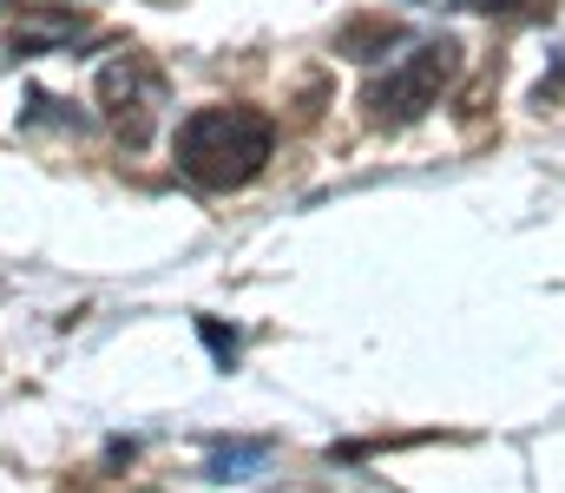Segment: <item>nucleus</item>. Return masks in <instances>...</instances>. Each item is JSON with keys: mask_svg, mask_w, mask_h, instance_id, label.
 <instances>
[{"mask_svg": "<svg viewBox=\"0 0 565 493\" xmlns=\"http://www.w3.org/2000/svg\"><path fill=\"white\" fill-rule=\"evenodd\" d=\"M99 106H106L113 132L139 152L145 139H151V126H158V106H164V79H158V66H145L139 53L113 60V66L99 73Z\"/></svg>", "mask_w": 565, "mask_h": 493, "instance_id": "3", "label": "nucleus"}, {"mask_svg": "<svg viewBox=\"0 0 565 493\" xmlns=\"http://www.w3.org/2000/svg\"><path fill=\"white\" fill-rule=\"evenodd\" d=\"M86 33H93V26H86L79 13L33 0V7L13 13V26H7V53H13V60H40V53H66V46H79Z\"/></svg>", "mask_w": 565, "mask_h": 493, "instance_id": "4", "label": "nucleus"}, {"mask_svg": "<svg viewBox=\"0 0 565 493\" xmlns=\"http://www.w3.org/2000/svg\"><path fill=\"white\" fill-rule=\"evenodd\" d=\"M454 73H460V40H422L415 53H402V60L388 66V79L369 86L362 106H369L375 126L402 132V126H415V119H427V112L440 106V93L454 86Z\"/></svg>", "mask_w": 565, "mask_h": 493, "instance_id": "2", "label": "nucleus"}, {"mask_svg": "<svg viewBox=\"0 0 565 493\" xmlns=\"http://www.w3.org/2000/svg\"><path fill=\"white\" fill-rule=\"evenodd\" d=\"M388 46H408V33H402V26H395L388 13H369V20H349V26L335 33V53H342V60H362V66H369V60H382Z\"/></svg>", "mask_w": 565, "mask_h": 493, "instance_id": "5", "label": "nucleus"}, {"mask_svg": "<svg viewBox=\"0 0 565 493\" xmlns=\"http://www.w3.org/2000/svg\"><path fill=\"white\" fill-rule=\"evenodd\" d=\"M270 461V441H224V448H211V481H250L257 468Z\"/></svg>", "mask_w": 565, "mask_h": 493, "instance_id": "6", "label": "nucleus"}, {"mask_svg": "<svg viewBox=\"0 0 565 493\" xmlns=\"http://www.w3.org/2000/svg\"><path fill=\"white\" fill-rule=\"evenodd\" d=\"M270 152H277V126L257 106H198L171 139V159L198 191H244L270 164Z\"/></svg>", "mask_w": 565, "mask_h": 493, "instance_id": "1", "label": "nucleus"}, {"mask_svg": "<svg viewBox=\"0 0 565 493\" xmlns=\"http://www.w3.org/2000/svg\"><path fill=\"white\" fill-rule=\"evenodd\" d=\"M198 335L211 342V355H217V368H237V335H231V329H224V323H211V317H204V323H198Z\"/></svg>", "mask_w": 565, "mask_h": 493, "instance_id": "7", "label": "nucleus"}, {"mask_svg": "<svg viewBox=\"0 0 565 493\" xmlns=\"http://www.w3.org/2000/svg\"><path fill=\"white\" fill-rule=\"evenodd\" d=\"M415 7H422V0H415Z\"/></svg>", "mask_w": 565, "mask_h": 493, "instance_id": "8", "label": "nucleus"}]
</instances>
